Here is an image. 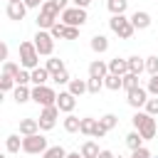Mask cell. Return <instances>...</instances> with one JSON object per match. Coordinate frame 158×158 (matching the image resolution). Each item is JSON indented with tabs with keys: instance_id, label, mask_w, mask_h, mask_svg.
<instances>
[{
	"instance_id": "obj_1",
	"label": "cell",
	"mask_w": 158,
	"mask_h": 158,
	"mask_svg": "<svg viewBox=\"0 0 158 158\" xmlns=\"http://www.w3.org/2000/svg\"><path fill=\"white\" fill-rule=\"evenodd\" d=\"M59 12H62V10H59L54 2H49V0H47V2L40 7V15H37V27L49 32V30L59 22Z\"/></svg>"
},
{
	"instance_id": "obj_2",
	"label": "cell",
	"mask_w": 158,
	"mask_h": 158,
	"mask_svg": "<svg viewBox=\"0 0 158 158\" xmlns=\"http://www.w3.org/2000/svg\"><path fill=\"white\" fill-rule=\"evenodd\" d=\"M131 121H133V128L143 136V141H151V138L156 136V118H153L151 114H146V111H136Z\"/></svg>"
},
{
	"instance_id": "obj_3",
	"label": "cell",
	"mask_w": 158,
	"mask_h": 158,
	"mask_svg": "<svg viewBox=\"0 0 158 158\" xmlns=\"http://www.w3.org/2000/svg\"><path fill=\"white\" fill-rule=\"evenodd\" d=\"M109 27H111V32H116L121 40H131V37H133V32H136V27L131 25V20H128V17H123V15H111Z\"/></svg>"
},
{
	"instance_id": "obj_4",
	"label": "cell",
	"mask_w": 158,
	"mask_h": 158,
	"mask_svg": "<svg viewBox=\"0 0 158 158\" xmlns=\"http://www.w3.org/2000/svg\"><path fill=\"white\" fill-rule=\"evenodd\" d=\"M37 62H40V52L35 47V42H22L20 44V64L22 69H37Z\"/></svg>"
},
{
	"instance_id": "obj_5",
	"label": "cell",
	"mask_w": 158,
	"mask_h": 158,
	"mask_svg": "<svg viewBox=\"0 0 158 158\" xmlns=\"http://www.w3.org/2000/svg\"><path fill=\"white\" fill-rule=\"evenodd\" d=\"M32 101L40 104L42 109H44V106H54V104H57V94H54V89H49L47 84H44V86H35V89H32Z\"/></svg>"
},
{
	"instance_id": "obj_6",
	"label": "cell",
	"mask_w": 158,
	"mask_h": 158,
	"mask_svg": "<svg viewBox=\"0 0 158 158\" xmlns=\"http://www.w3.org/2000/svg\"><path fill=\"white\" fill-rule=\"evenodd\" d=\"M49 146H47V138L42 133H35V136H22V151L25 153H44Z\"/></svg>"
},
{
	"instance_id": "obj_7",
	"label": "cell",
	"mask_w": 158,
	"mask_h": 158,
	"mask_svg": "<svg viewBox=\"0 0 158 158\" xmlns=\"http://www.w3.org/2000/svg\"><path fill=\"white\" fill-rule=\"evenodd\" d=\"M62 22L67 27H81L86 22V10L84 7H67L62 12Z\"/></svg>"
},
{
	"instance_id": "obj_8",
	"label": "cell",
	"mask_w": 158,
	"mask_h": 158,
	"mask_svg": "<svg viewBox=\"0 0 158 158\" xmlns=\"http://www.w3.org/2000/svg\"><path fill=\"white\" fill-rule=\"evenodd\" d=\"M35 47H37V52H40V54L49 57V54L54 52V37H52L47 30H40V32L35 35Z\"/></svg>"
},
{
	"instance_id": "obj_9",
	"label": "cell",
	"mask_w": 158,
	"mask_h": 158,
	"mask_svg": "<svg viewBox=\"0 0 158 158\" xmlns=\"http://www.w3.org/2000/svg\"><path fill=\"white\" fill-rule=\"evenodd\" d=\"M57 116H59V106L54 104V106H44L42 109V114H40V128L42 131H52L54 128V123H57Z\"/></svg>"
},
{
	"instance_id": "obj_10",
	"label": "cell",
	"mask_w": 158,
	"mask_h": 158,
	"mask_svg": "<svg viewBox=\"0 0 158 158\" xmlns=\"http://www.w3.org/2000/svg\"><path fill=\"white\" fill-rule=\"evenodd\" d=\"M126 101H128L133 109H141V106H146V101H148V89H143V86H136V89H131Z\"/></svg>"
},
{
	"instance_id": "obj_11",
	"label": "cell",
	"mask_w": 158,
	"mask_h": 158,
	"mask_svg": "<svg viewBox=\"0 0 158 158\" xmlns=\"http://www.w3.org/2000/svg\"><path fill=\"white\" fill-rule=\"evenodd\" d=\"M57 106H59V111L72 114L74 106H77V96H74L72 91H59V94H57Z\"/></svg>"
},
{
	"instance_id": "obj_12",
	"label": "cell",
	"mask_w": 158,
	"mask_h": 158,
	"mask_svg": "<svg viewBox=\"0 0 158 158\" xmlns=\"http://www.w3.org/2000/svg\"><path fill=\"white\" fill-rule=\"evenodd\" d=\"M109 74V64H104L101 59H94L89 64V79H106Z\"/></svg>"
},
{
	"instance_id": "obj_13",
	"label": "cell",
	"mask_w": 158,
	"mask_h": 158,
	"mask_svg": "<svg viewBox=\"0 0 158 158\" xmlns=\"http://www.w3.org/2000/svg\"><path fill=\"white\" fill-rule=\"evenodd\" d=\"M131 25H133L136 30H148V27H151V15L143 12V10H136V12L131 15Z\"/></svg>"
},
{
	"instance_id": "obj_14",
	"label": "cell",
	"mask_w": 158,
	"mask_h": 158,
	"mask_svg": "<svg viewBox=\"0 0 158 158\" xmlns=\"http://www.w3.org/2000/svg\"><path fill=\"white\" fill-rule=\"evenodd\" d=\"M27 5L25 2H7V17L10 20H25Z\"/></svg>"
},
{
	"instance_id": "obj_15",
	"label": "cell",
	"mask_w": 158,
	"mask_h": 158,
	"mask_svg": "<svg viewBox=\"0 0 158 158\" xmlns=\"http://www.w3.org/2000/svg\"><path fill=\"white\" fill-rule=\"evenodd\" d=\"M109 74H116V77L128 74V59H118V57H114V59L109 62Z\"/></svg>"
},
{
	"instance_id": "obj_16",
	"label": "cell",
	"mask_w": 158,
	"mask_h": 158,
	"mask_svg": "<svg viewBox=\"0 0 158 158\" xmlns=\"http://www.w3.org/2000/svg\"><path fill=\"white\" fill-rule=\"evenodd\" d=\"M20 133H22V136H35V133H40V121H37V118H22V121H20Z\"/></svg>"
},
{
	"instance_id": "obj_17",
	"label": "cell",
	"mask_w": 158,
	"mask_h": 158,
	"mask_svg": "<svg viewBox=\"0 0 158 158\" xmlns=\"http://www.w3.org/2000/svg\"><path fill=\"white\" fill-rule=\"evenodd\" d=\"M89 47H91L96 54H104V52L109 49V40H106L104 35H94V37H91V42H89Z\"/></svg>"
},
{
	"instance_id": "obj_18",
	"label": "cell",
	"mask_w": 158,
	"mask_h": 158,
	"mask_svg": "<svg viewBox=\"0 0 158 158\" xmlns=\"http://www.w3.org/2000/svg\"><path fill=\"white\" fill-rule=\"evenodd\" d=\"M52 74L47 72V67H37V69H32V84L35 86H44V81L49 79Z\"/></svg>"
},
{
	"instance_id": "obj_19",
	"label": "cell",
	"mask_w": 158,
	"mask_h": 158,
	"mask_svg": "<svg viewBox=\"0 0 158 158\" xmlns=\"http://www.w3.org/2000/svg\"><path fill=\"white\" fill-rule=\"evenodd\" d=\"M79 153H81L84 158H99V153H101V151H99V146H96L94 141H84Z\"/></svg>"
},
{
	"instance_id": "obj_20",
	"label": "cell",
	"mask_w": 158,
	"mask_h": 158,
	"mask_svg": "<svg viewBox=\"0 0 158 158\" xmlns=\"http://www.w3.org/2000/svg\"><path fill=\"white\" fill-rule=\"evenodd\" d=\"M12 99H15L17 104H25V101H30V99H32V89H27V86H15Z\"/></svg>"
},
{
	"instance_id": "obj_21",
	"label": "cell",
	"mask_w": 158,
	"mask_h": 158,
	"mask_svg": "<svg viewBox=\"0 0 158 158\" xmlns=\"http://www.w3.org/2000/svg\"><path fill=\"white\" fill-rule=\"evenodd\" d=\"M79 126H81V118L74 116V114H67V118H64V131H67V133H77Z\"/></svg>"
},
{
	"instance_id": "obj_22",
	"label": "cell",
	"mask_w": 158,
	"mask_h": 158,
	"mask_svg": "<svg viewBox=\"0 0 158 158\" xmlns=\"http://www.w3.org/2000/svg\"><path fill=\"white\" fill-rule=\"evenodd\" d=\"M126 146H128L131 151H138V148H143V136H141L138 131H131V133L126 136Z\"/></svg>"
},
{
	"instance_id": "obj_23",
	"label": "cell",
	"mask_w": 158,
	"mask_h": 158,
	"mask_svg": "<svg viewBox=\"0 0 158 158\" xmlns=\"http://www.w3.org/2000/svg\"><path fill=\"white\" fill-rule=\"evenodd\" d=\"M104 86H106V89H111V91H118V89L123 86V77H116V74H106V79H104Z\"/></svg>"
},
{
	"instance_id": "obj_24",
	"label": "cell",
	"mask_w": 158,
	"mask_h": 158,
	"mask_svg": "<svg viewBox=\"0 0 158 158\" xmlns=\"http://www.w3.org/2000/svg\"><path fill=\"white\" fill-rule=\"evenodd\" d=\"M69 91H72L74 96H81L84 91H89V84H86L84 79H72V81H69Z\"/></svg>"
},
{
	"instance_id": "obj_25",
	"label": "cell",
	"mask_w": 158,
	"mask_h": 158,
	"mask_svg": "<svg viewBox=\"0 0 158 158\" xmlns=\"http://www.w3.org/2000/svg\"><path fill=\"white\" fill-rule=\"evenodd\" d=\"M5 148H7V153H17V151L22 148V138H20L17 133L7 136V138H5Z\"/></svg>"
},
{
	"instance_id": "obj_26",
	"label": "cell",
	"mask_w": 158,
	"mask_h": 158,
	"mask_svg": "<svg viewBox=\"0 0 158 158\" xmlns=\"http://www.w3.org/2000/svg\"><path fill=\"white\" fill-rule=\"evenodd\" d=\"M146 69V62L138 57V54H133V57H128V72H133V74H141Z\"/></svg>"
},
{
	"instance_id": "obj_27",
	"label": "cell",
	"mask_w": 158,
	"mask_h": 158,
	"mask_svg": "<svg viewBox=\"0 0 158 158\" xmlns=\"http://www.w3.org/2000/svg\"><path fill=\"white\" fill-rule=\"evenodd\" d=\"M96 118H91V116H86V118H81V126H79V133H84V136H91L94 133V128H96Z\"/></svg>"
},
{
	"instance_id": "obj_28",
	"label": "cell",
	"mask_w": 158,
	"mask_h": 158,
	"mask_svg": "<svg viewBox=\"0 0 158 158\" xmlns=\"http://www.w3.org/2000/svg\"><path fill=\"white\" fill-rule=\"evenodd\" d=\"M106 5H109V10H111V15H123L126 7H128V0H109Z\"/></svg>"
},
{
	"instance_id": "obj_29",
	"label": "cell",
	"mask_w": 158,
	"mask_h": 158,
	"mask_svg": "<svg viewBox=\"0 0 158 158\" xmlns=\"http://www.w3.org/2000/svg\"><path fill=\"white\" fill-rule=\"evenodd\" d=\"M67 67H64V62L62 59H57V57H52V59H47V72L54 77V74H59V72H64Z\"/></svg>"
},
{
	"instance_id": "obj_30",
	"label": "cell",
	"mask_w": 158,
	"mask_h": 158,
	"mask_svg": "<svg viewBox=\"0 0 158 158\" xmlns=\"http://www.w3.org/2000/svg\"><path fill=\"white\" fill-rule=\"evenodd\" d=\"M99 123H101L106 131H111V128H116V126H118V116H116V114H104V116L99 118Z\"/></svg>"
},
{
	"instance_id": "obj_31",
	"label": "cell",
	"mask_w": 158,
	"mask_h": 158,
	"mask_svg": "<svg viewBox=\"0 0 158 158\" xmlns=\"http://www.w3.org/2000/svg\"><path fill=\"white\" fill-rule=\"evenodd\" d=\"M42 158H67V151L62 146H52V148H47L42 153Z\"/></svg>"
},
{
	"instance_id": "obj_32",
	"label": "cell",
	"mask_w": 158,
	"mask_h": 158,
	"mask_svg": "<svg viewBox=\"0 0 158 158\" xmlns=\"http://www.w3.org/2000/svg\"><path fill=\"white\" fill-rule=\"evenodd\" d=\"M136 86H138V74H133V72L123 74V89L131 91V89H136Z\"/></svg>"
},
{
	"instance_id": "obj_33",
	"label": "cell",
	"mask_w": 158,
	"mask_h": 158,
	"mask_svg": "<svg viewBox=\"0 0 158 158\" xmlns=\"http://www.w3.org/2000/svg\"><path fill=\"white\" fill-rule=\"evenodd\" d=\"M32 81V72H27V69H20V74L15 77V84L17 86H27Z\"/></svg>"
},
{
	"instance_id": "obj_34",
	"label": "cell",
	"mask_w": 158,
	"mask_h": 158,
	"mask_svg": "<svg viewBox=\"0 0 158 158\" xmlns=\"http://www.w3.org/2000/svg\"><path fill=\"white\" fill-rule=\"evenodd\" d=\"M64 32H67V25H64V22H57V25L49 30V35H52L54 40H57V37H59V40H64Z\"/></svg>"
},
{
	"instance_id": "obj_35",
	"label": "cell",
	"mask_w": 158,
	"mask_h": 158,
	"mask_svg": "<svg viewBox=\"0 0 158 158\" xmlns=\"http://www.w3.org/2000/svg\"><path fill=\"white\" fill-rule=\"evenodd\" d=\"M2 74H7V77H12V79H15V77L20 74V67H17L15 62H5V67H2Z\"/></svg>"
},
{
	"instance_id": "obj_36",
	"label": "cell",
	"mask_w": 158,
	"mask_h": 158,
	"mask_svg": "<svg viewBox=\"0 0 158 158\" xmlns=\"http://www.w3.org/2000/svg\"><path fill=\"white\" fill-rule=\"evenodd\" d=\"M146 72L153 77L158 74V57H146Z\"/></svg>"
},
{
	"instance_id": "obj_37",
	"label": "cell",
	"mask_w": 158,
	"mask_h": 158,
	"mask_svg": "<svg viewBox=\"0 0 158 158\" xmlns=\"http://www.w3.org/2000/svg\"><path fill=\"white\" fill-rule=\"evenodd\" d=\"M12 86H15V79L7 77V74H2V77H0V91H10Z\"/></svg>"
},
{
	"instance_id": "obj_38",
	"label": "cell",
	"mask_w": 158,
	"mask_h": 158,
	"mask_svg": "<svg viewBox=\"0 0 158 158\" xmlns=\"http://www.w3.org/2000/svg\"><path fill=\"white\" fill-rule=\"evenodd\" d=\"M86 84H89V94H99L104 86V79H86Z\"/></svg>"
},
{
	"instance_id": "obj_39",
	"label": "cell",
	"mask_w": 158,
	"mask_h": 158,
	"mask_svg": "<svg viewBox=\"0 0 158 158\" xmlns=\"http://www.w3.org/2000/svg\"><path fill=\"white\" fill-rule=\"evenodd\" d=\"M146 114H151V116H158V96L146 101Z\"/></svg>"
},
{
	"instance_id": "obj_40",
	"label": "cell",
	"mask_w": 158,
	"mask_h": 158,
	"mask_svg": "<svg viewBox=\"0 0 158 158\" xmlns=\"http://www.w3.org/2000/svg\"><path fill=\"white\" fill-rule=\"evenodd\" d=\"M148 94H153V96H158V74H153L151 79H148Z\"/></svg>"
},
{
	"instance_id": "obj_41",
	"label": "cell",
	"mask_w": 158,
	"mask_h": 158,
	"mask_svg": "<svg viewBox=\"0 0 158 158\" xmlns=\"http://www.w3.org/2000/svg\"><path fill=\"white\" fill-rule=\"evenodd\" d=\"M52 79H54L57 84H69V81H72V77H69V72H67V69H64V72H59V74H54Z\"/></svg>"
},
{
	"instance_id": "obj_42",
	"label": "cell",
	"mask_w": 158,
	"mask_h": 158,
	"mask_svg": "<svg viewBox=\"0 0 158 158\" xmlns=\"http://www.w3.org/2000/svg\"><path fill=\"white\" fill-rule=\"evenodd\" d=\"M131 158H151V151L143 146V148H138V151H131Z\"/></svg>"
},
{
	"instance_id": "obj_43",
	"label": "cell",
	"mask_w": 158,
	"mask_h": 158,
	"mask_svg": "<svg viewBox=\"0 0 158 158\" xmlns=\"http://www.w3.org/2000/svg\"><path fill=\"white\" fill-rule=\"evenodd\" d=\"M77 37H79V27H67L64 40H77Z\"/></svg>"
},
{
	"instance_id": "obj_44",
	"label": "cell",
	"mask_w": 158,
	"mask_h": 158,
	"mask_svg": "<svg viewBox=\"0 0 158 158\" xmlns=\"http://www.w3.org/2000/svg\"><path fill=\"white\" fill-rule=\"evenodd\" d=\"M106 133H109V131H106L101 123H96V128H94V133H91V136H94V138H104Z\"/></svg>"
},
{
	"instance_id": "obj_45",
	"label": "cell",
	"mask_w": 158,
	"mask_h": 158,
	"mask_svg": "<svg viewBox=\"0 0 158 158\" xmlns=\"http://www.w3.org/2000/svg\"><path fill=\"white\" fill-rule=\"evenodd\" d=\"M22 2H25L27 7H42V5L47 2V0H22Z\"/></svg>"
},
{
	"instance_id": "obj_46",
	"label": "cell",
	"mask_w": 158,
	"mask_h": 158,
	"mask_svg": "<svg viewBox=\"0 0 158 158\" xmlns=\"http://www.w3.org/2000/svg\"><path fill=\"white\" fill-rule=\"evenodd\" d=\"M49 2H54V5H57V7L62 10V12L67 10V0H49Z\"/></svg>"
},
{
	"instance_id": "obj_47",
	"label": "cell",
	"mask_w": 158,
	"mask_h": 158,
	"mask_svg": "<svg viewBox=\"0 0 158 158\" xmlns=\"http://www.w3.org/2000/svg\"><path fill=\"white\" fill-rule=\"evenodd\" d=\"M72 2H74V7H84V10H86V5H89L91 0H72Z\"/></svg>"
},
{
	"instance_id": "obj_48",
	"label": "cell",
	"mask_w": 158,
	"mask_h": 158,
	"mask_svg": "<svg viewBox=\"0 0 158 158\" xmlns=\"http://www.w3.org/2000/svg\"><path fill=\"white\" fill-rule=\"evenodd\" d=\"M0 57H2V62H7V44L0 47Z\"/></svg>"
},
{
	"instance_id": "obj_49",
	"label": "cell",
	"mask_w": 158,
	"mask_h": 158,
	"mask_svg": "<svg viewBox=\"0 0 158 158\" xmlns=\"http://www.w3.org/2000/svg\"><path fill=\"white\" fill-rule=\"evenodd\" d=\"M99 158H116V156H114V153H111V151H106V148H104V151H101V153H99Z\"/></svg>"
},
{
	"instance_id": "obj_50",
	"label": "cell",
	"mask_w": 158,
	"mask_h": 158,
	"mask_svg": "<svg viewBox=\"0 0 158 158\" xmlns=\"http://www.w3.org/2000/svg\"><path fill=\"white\" fill-rule=\"evenodd\" d=\"M67 158H84V156H81V153L77 151V153H67Z\"/></svg>"
},
{
	"instance_id": "obj_51",
	"label": "cell",
	"mask_w": 158,
	"mask_h": 158,
	"mask_svg": "<svg viewBox=\"0 0 158 158\" xmlns=\"http://www.w3.org/2000/svg\"><path fill=\"white\" fill-rule=\"evenodd\" d=\"M7 2H22V0H7Z\"/></svg>"
},
{
	"instance_id": "obj_52",
	"label": "cell",
	"mask_w": 158,
	"mask_h": 158,
	"mask_svg": "<svg viewBox=\"0 0 158 158\" xmlns=\"http://www.w3.org/2000/svg\"><path fill=\"white\" fill-rule=\"evenodd\" d=\"M116 158H123V156H116Z\"/></svg>"
},
{
	"instance_id": "obj_53",
	"label": "cell",
	"mask_w": 158,
	"mask_h": 158,
	"mask_svg": "<svg viewBox=\"0 0 158 158\" xmlns=\"http://www.w3.org/2000/svg\"><path fill=\"white\" fill-rule=\"evenodd\" d=\"M156 158H158V156H156Z\"/></svg>"
}]
</instances>
